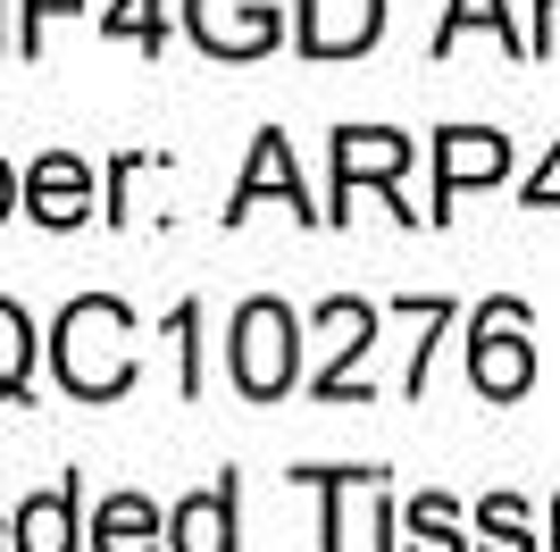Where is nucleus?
Returning a JSON list of instances; mask_svg holds the SVG:
<instances>
[{"label": "nucleus", "mask_w": 560, "mask_h": 552, "mask_svg": "<svg viewBox=\"0 0 560 552\" xmlns=\"http://www.w3.org/2000/svg\"><path fill=\"white\" fill-rule=\"evenodd\" d=\"M50 360H59V386L84 393V402H117L135 386V319L126 301L84 294L59 310V335H50Z\"/></svg>", "instance_id": "f257e3e1"}, {"label": "nucleus", "mask_w": 560, "mask_h": 552, "mask_svg": "<svg viewBox=\"0 0 560 552\" xmlns=\"http://www.w3.org/2000/svg\"><path fill=\"white\" fill-rule=\"evenodd\" d=\"M293 368H302V326L284 301H243V319H234V386L252 393V402H277L293 386Z\"/></svg>", "instance_id": "f03ea898"}, {"label": "nucleus", "mask_w": 560, "mask_h": 552, "mask_svg": "<svg viewBox=\"0 0 560 552\" xmlns=\"http://www.w3.org/2000/svg\"><path fill=\"white\" fill-rule=\"evenodd\" d=\"M468 377H477V393H493V402L527 393V377H536V352H527V326H518L511 301H493L486 319H477V335H468Z\"/></svg>", "instance_id": "7ed1b4c3"}, {"label": "nucleus", "mask_w": 560, "mask_h": 552, "mask_svg": "<svg viewBox=\"0 0 560 552\" xmlns=\"http://www.w3.org/2000/svg\"><path fill=\"white\" fill-rule=\"evenodd\" d=\"M185 18H192V34H201L218 59H259V50L284 34L277 0H192Z\"/></svg>", "instance_id": "20e7f679"}, {"label": "nucleus", "mask_w": 560, "mask_h": 552, "mask_svg": "<svg viewBox=\"0 0 560 552\" xmlns=\"http://www.w3.org/2000/svg\"><path fill=\"white\" fill-rule=\"evenodd\" d=\"M385 25V0H302V50L310 59H360Z\"/></svg>", "instance_id": "39448f33"}, {"label": "nucleus", "mask_w": 560, "mask_h": 552, "mask_svg": "<svg viewBox=\"0 0 560 552\" xmlns=\"http://www.w3.org/2000/svg\"><path fill=\"white\" fill-rule=\"evenodd\" d=\"M410 168V142L394 126H343L335 135V184H343V209H351V184H394ZM335 209V218H343Z\"/></svg>", "instance_id": "423d86ee"}, {"label": "nucleus", "mask_w": 560, "mask_h": 552, "mask_svg": "<svg viewBox=\"0 0 560 552\" xmlns=\"http://www.w3.org/2000/svg\"><path fill=\"white\" fill-rule=\"evenodd\" d=\"M25 209H34L43 227H75V218L93 209V168L75 160V151L34 160V176H25Z\"/></svg>", "instance_id": "0eeeda50"}, {"label": "nucleus", "mask_w": 560, "mask_h": 552, "mask_svg": "<svg viewBox=\"0 0 560 552\" xmlns=\"http://www.w3.org/2000/svg\"><path fill=\"white\" fill-rule=\"evenodd\" d=\"M511 168V142L502 135H477V126H452L444 151H435V202H452L460 184H493Z\"/></svg>", "instance_id": "6e6552de"}, {"label": "nucleus", "mask_w": 560, "mask_h": 552, "mask_svg": "<svg viewBox=\"0 0 560 552\" xmlns=\"http://www.w3.org/2000/svg\"><path fill=\"white\" fill-rule=\"evenodd\" d=\"M167 544H176V552H234V494H226V485L192 494V503L167 519Z\"/></svg>", "instance_id": "1a4fd4ad"}, {"label": "nucleus", "mask_w": 560, "mask_h": 552, "mask_svg": "<svg viewBox=\"0 0 560 552\" xmlns=\"http://www.w3.org/2000/svg\"><path fill=\"white\" fill-rule=\"evenodd\" d=\"M18 552H75V478L18 503Z\"/></svg>", "instance_id": "9d476101"}, {"label": "nucleus", "mask_w": 560, "mask_h": 552, "mask_svg": "<svg viewBox=\"0 0 560 552\" xmlns=\"http://www.w3.org/2000/svg\"><path fill=\"white\" fill-rule=\"evenodd\" d=\"M93 552H160V510L142 494H109L93 519Z\"/></svg>", "instance_id": "9b49d317"}, {"label": "nucleus", "mask_w": 560, "mask_h": 552, "mask_svg": "<svg viewBox=\"0 0 560 552\" xmlns=\"http://www.w3.org/2000/svg\"><path fill=\"white\" fill-rule=\"evenodd\" d=\"M259 193H284L293 209H310V202H302V176H293V151H284V135H259L252 176H243V193H234V209H226V218H243V209H252Z\"/></svg>", "instance_id": "f8f14e48"}, {"label": "nucleus", "mask_w": 560, "mask_h": 552, "mask_svg": "<svg viewBox=\"0 0 560 552\" xmlns=\"http://www.w3.org/2000/svg\"><path fill=\"white\" fill-rule=\"evenodd\" d=\"M401 528H410V544H401V552H460V528H452V503H444V494H419Z\"/></svg>", "instance_id": "ddd939ff"}, {"label": "nucleus", "mask_w": 560, "mask_h": 552, "mask_svg": "<svg viewBox=\"0 0 560 552\" xmlns=\"http://www.w3.org/2000/svg\"><path fill=\"white\" fill-rule=\"evenodd\" d=\"M25 368H34V326L18 301H0V393H25Z\"/></svg>", "instance_id": "4468645a"}, {"label": "nucleus", "mask_w": 560, "mask_h": 552, "mask_svg": "<svg viewBox=\"0 0 560 552\" xmlns=\"http://www.w3.org/2000/svg\"><path fill=\"white\" fill-rule=\"evenodd\" d=\"M477 536H486L477 552H536V544H527V510H518L511 494H493V503L477 510Z\"/></svg>", "instance_id": "2eb2a0df"}, {"label": "nucleus", "mask_w": 560, "mask_h": 552, "mask_svg": "<svg viewBox=\"0 0 560 552\" xmlns=\"http://www.w3.org/2000/svg\"><path fill=\"white\" fill-rule=\"evenodd\" d=\"M468 25H486V34H502V43H511V25H502V9H493V0H452V25H444V43H460Z\"/></svg>", "instance_id": "dca6fc26"}, {"label": "nucleus", "mask_w": 560, "mask_h": 552, "mask_svg": "<svg viewBox=\"0 0 560 552\" xmlns=\"http://www.w3.org/2000/svg\"><path fill=\"white\" fill-rule=\"evenodd\" d=\"M109 34H151V43H160V0H117Z\"/></svg>", "instance_id": "f3484780"}, {"label": "nucleus", "mask_w": 560, "mask_h": 552, "mask_svg": "<svg viewBox=\"0 0 560 552\" xmlns=\"http://www.w3.org/2000/svg\"><path fill=\"white\" fill-rule=\"evenodd\" d=\"M527 202H536V209H560V142H552V160L536 168V184H527Z\"/></svg>", "instance_id": "a211bd4d"}, {"label": "nucleus", "mask_w": 560, "mask_h": 552, "mask_svg": "<svg viewBox=\"0 0 560 552\" xmlns=\"http://www.w3.org/2000/svg\"><path fill=\"white\" fill-rule=\"evenodd\" d=\"M536 9H544V18H536V50H552L560 43V0H536Z\"/></svg>", "instance_id": "6ab92c4d"}, {"label": "nucleus", "mask_w": 560, "mask_h": 552, "mask_svg": "<svg viewBox=\"0 0 560 552\" xmlns=\"http://www.w3.org/2000/svg\"><path fill=\"white\" fill-rule=\"evenodd\" d=\"M18 209V176H9V160H0V218Z\"/></svg>", "instance_id": "aec40b11"}, {"label": "nucleus", "mask_w": 560, "mask_h": 552, "mask_svg": "<svg viewBox=\"0 0 560 552\" xmlns=\"http://www.w3.org/2000/svg\"><path fill=\"white\" fill-rule=\"evenodd\" d=\"M50 9H59V0H25V18H50Z\"/></svg>", "instance_id": "412c9836"}, {"label": "nucleus", "mask_w": 560, "mask_h": 552, "mask_svg": "<svg viewBox=\"0 0 560 552\" xmlns=\"http://www.w3.org/2000/svg\"><path fill=\"white\" fill-rule=\"evenodd\" d=\"M552 536H560V503H552Z\"/></svg>", "instance_id": "4be33fe9"}]
</instances>
